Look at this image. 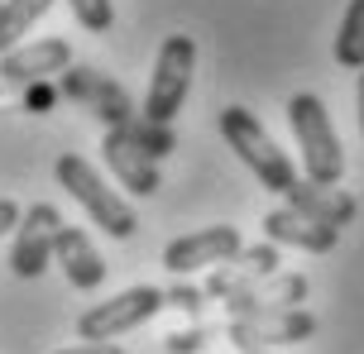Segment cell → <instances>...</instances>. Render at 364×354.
I'll list each match as a JSON object with an SVG mask.
<instances>
[{
	"label": "cell",
	"mask_w": 364,
	"mask_h": 354,
	"mask_svg": "<svg viewBox=\"0 0 364 354\" xmlns=\"http://www.w3.org/2000/svg\"><path fill=\"white\" fill-rule=\"evenodd\" d=\"M288 125H292V134H297L307 182L336 187L341 177H346V153H341V139H336V125H331L321 96H311V92L292 96L288 101Z\"/></svg>",
	"instance_id": "6da1fadb"
},
{
	"label": "cell",
	"mask_w": 364,
	"mask_h": 354,
	"mask_svg": "<svg viewBox=\"0 0 364 354\" xmlns=\"http://www.w3.org/2000/svg\"><path fill=\"white\" fill-rule=\"evenodd\" d=\"M58 187L73 197L82 211L91 216V225H101L110 240H129L134 230H139V221H134V211H129V201L115 192V187H106V177L91 168L82 153H63L58 158Z\"/></svg>",
	"instance_id": "7a4b0ae2"
},
{
	"label": "cell",
	"mask_w": 364,
	"mask_h": 354,
	"mask_svg": "<svg viewBox=\"0 0 364 354\" xmlns=\"http://www.w3.org/2000/svg\"><path fill=\"white\" fill-rule=\"evenodd\" d=\"M220 134H225V144L240 153V163L255 172L269 192L288 197V187L297 182V168H292L288 153L273 144V134L259 125L255 111H245V106H225V111H220Z\"/></svg>",
	"instance_id": "3957f363"
},
{
	"label": "cell",
	"mask_w": 364,
	"mask_h": 354,
	"mask_svg": "<svg viewBox=\"0 0 364 354\" xmlns=\"http://www.w3.org/2000/svg\"><path fill=\"white\" fill-rule=\"evenodd\" d=\"M192 72H197V43H192V34H168L159 57H154V77H149V96H144V120L173 125V115L182 111V101L192 92Z\"/></svg>",
	"instance_id": "277c9868"
},
{
	"label": "cell",
	"mask_w": 364,
	"mask_h": 354,
	"mask_svg": "<svg viewBox=\"0 0 364 354\" xmlns=\"http://www.w3.org/2000/svg\"><path fill=\"white\" fill-rule=\"evenodd\" d=\"M164 287H125V292H115L110 302H96L87 306L82 316H77V336L87 340V345H115V336H125L134 326H144L164 311Z\"/></svg>",
	"instance_id": "5b68a950"
},
{
	"label": "cell",
	"mask_w": 364,
	"mask_h": 354,
	"mask_svg": "<svg viewBox=\"0 0 364 354\" xmlns=\"http://www.w3.org/2000/svg\"><path fill=\"white\" fill-rule=\"evenodd\" d=\"M225 336L240 354H259V350H278V345H302L316 336V316L302 306L288 311H255V316H230Z\"/></svg>",
	"instance_id": "8992f818"
},
{
	"label": "cell",
	"mask_w": 364,
	"mask_h": 354,
	"mask_svg": "<svg viewBox=\"0 0 364 354\" xmlns=\"http://www.w3.org/2000/svg\"><path fill=\"white\" fill-rule=\"evenodd\" d=\"M58 92L73 96L77 106H87L106 130H129V120L139 115V106L129 101V92L120 87V82H110L106 72H96V67H68L63 72V82H58Z\"/></svg>",
	"instance_id": "52a82bcc"
},
{
	"label": "cell",
	"mask_w": 364,
	"mask_h": 354,
	"mask_svg": "<svg viewBox=\"0 0 364 354\" xmlns=\"http://www.w3.org/2000/svg\"><path fill=\"white\" fill-rule=\"evenodd\" d=\"M63 216H58V206L48 201H34L15 225V249H10V268H15V278H38L48 263H53V240L58 230H63Z\"/></svg>",
	"instance_id": "ba28073f"
},
{
	"label": "cell",
	"mask_w": 364,
	"mask_h": 354,
	"mask_svg": "<svg viewBox=\"0 0 364 354\" xmlns=\"http://www.w3.org/2000/svg\"><path fill=\"white\" fill-rule=\"evenodd\" d=\"M240 249H245V240H240L235 225H206V230L178 235V240L168 244L164 249V268L178 273V278H187V273H197V268H216V263L235 259Z\"/></svg>",
	"instance_id": "9c48e42d"
},
{
	"label": "cell",
	"mask_w": 364,
	"mask_h": 354,
	"mask_svg": "<svg viewBox=\"0 0 364 354\" xmlns=\"http://www.w3.org/2000/svg\"><path fill=\"white\" fill-rule=\"evenodd\" d=\"M273 273H283V254H278V244H250V249H240L235 259H225L211 268V278H206V302H225L230 292H240V287H250V282L259 278H273Z\"/></svg>",
	"instance_id": "30bf717a"
},
{
	"label": "cell",
	"mask_w": 364,
	"mask_h": 354,
	"mask_svg": "<svg viewBox=\"0 0 364 354\" xmlns=\"http://www.w3.org/2000/svg\"><path fill=\"white\" fill-rule=\"evenodd\" d=\"M73 67V43L68 38H38V43H19L0 57V82L10 87H29V82H48Z\"/></svg>",
	"instance_id": "8fae6325"
},
{
	"label": "cell",
	"mask_w": 364,
	"mask_h": 354,
	"mask_svg": "<svg viewBox=\"0 0 364 354\" xmlns=\"http://www.w3.org/2000/svg\"><path fill=\"white\" fill-rule=\"evenodd\" d=\"M311 292V282L302 273H273V278H259L250 287H240L225 297V311L230 316H255V311H288V306H302Z\"/></svg>",
	"instance_id": "7c38bea8"
},
{
	"label": "cell",
	"mask_w": 364,
	"mask_h": 354,
	"mask_svg": "<svg viewBox=\"0 0 364 354\" xmlns=\"http://www.w3.org/2000/svg\"><path fill=\"white\" fill-rule=\"evenodd\" d=\"M264 240L278 244V249L331 254V249H336V240H341V230L307 221V216H302V211H292V206H278V211H269V216H264Z\"/></svg>",
	"instance_id": "4fadbf2b"
},
{
	"label": "cell",
	"mask_w": 364,
	"mask_h": 354,
	"mask_svg": "<svg viewBox=\"0 0 364 354\" xmlns=\"http://www.w3.org/2000/svg\"><path fill=\"white\" fill-rule=\"evenodd\" d=\"M101 158H106V168L115 172V182L129 187V197H154V192L164 187L159 163H154L149 153L134 149L120 130H106V139H101Z\"/></svg>",
	"instance_id": "5bb4252c"
},
{
	"label": "cell",
	"mask_w": 364,
	"mask_h": 354,
	"mask_svg": "<svg viewBox=\"0 0 364 354\" xmlns=\"http://www.w3.org/2000/svg\"><path fill=\"white\" fill-rule=\"evenodd\" d=\"M288 206L302 211V216L316 221V225H331V230H346V225L360 216V206H355L350 192H341V187H316V182H307V177H297V182L288 187Z\"/></svg>",
	"instance_id": "9a60e30c"
},
{
	"label": "cell",
	"mask_w": 364,
	"mask_h": 354,
	"mask_svg": "<svg viewBox=\"0 0 364 354\" xmlns=\"http://www.w3.org/2000/svg\"><path fill=\"white\" fill-rule=\"evenodd\" d=\"M53 259L63 263V278L73 282L77 292H91V287H101V282H106V259L91 249L87 230H77V225H63V230H58Z\"/></svg>",
	"instance_id": "2e32d148"
},
{
	"label": "cell",
	"mask_w": 364,
	"mask_h": 354,
	"mask_svg": "<svg viewBox=\"0 0 364 354\" xmlns=\"http://www.w3.org/2000/svg\"><path fill=\"white\" fill-rule=\"evenodd\" d=\"M53 10V0H0V57L19 48L24 34Z\"/></svg>",
	"instance_id": "e0dca14e"
},
{
	"label": "cell",
	"mask_w": 364,
	"mask_h": 354,
	"mask_svg": "<svg viewBox=\"0 0 364 354\" xmlns=\"http://www.w3.org/2000/svg\"><path fill=\"white\" fill-rule=\"evenodd\" d=\"M336 62L350 72H364V0H350L341 34H336Z\"/></svg>",
	"instance_id": "ac0fdd59"
},
{
	"label": "cell",
	"mask_w": 364,
	"mask_h": 354,
	"mask_svg": "<svg viewBox=\"0 0 364 354\" xmlns=\"http://www.w3.org/2000/svg\"><path fill=\"white\" fill-rule=\"evenodd\" d=\"M120 134H125V139H129L139 153H149L154 163L178 149V134H173V125H154V120H144V111L134 115V120H129V130H120Z\"/></svg>",
	"instance_id": "d6986e66"
},
{
	"label": "cell",
	"mask_w": 364,
	"mask_h": 354,
	"mask_svg": "<svg viewBox=\"0 0 364 354\" xmlns=\"http://www.w3.org/2000/svg\"><path fill=\"white\" fill-rule=\"evenodd\" d=\"M73 5V15L82 29H91V34H106L110 24H115V5L110 0H68Z\"/></svg>",
	"instance_id": "ffe728a7"
},
{
	"label": "cell",
	"mask_w": 364,
	"mask_h": 354,
	"mask_svg": "<svg viewBox=\"0 0 364 354\" xmlns=\"http://www.w3.org/2000/svg\"><path fill=\"white\" fill-rule=\"evenodd\" d=\"M164 302L173 306V311H187V316H201V306H206V292L201 287H192V282H173L164 292Z\"/></svg>",
	"instance_id": "44dd1931"
},
{
	"label": "cell",
	"mask_w": 364,
	"mask_h": 354,
	"mask_svg": "<svg viewBox=\"0 0 364 354\" xmlns=\"http://www.w3.org/2000/svg\"><path fill=\"white\" fill-rule=\"evenodd\" d=\"M168 354H201L206 345H211V326H192V331H178V336L164 340Z\"/></svg>",
	"instance_id": "7402d4cb"
},
{
	"label": "cell",
	"mask_w": 364,
	"mask_h": 354,
	"mask_svg": "<svg viewBox=\"0 0 364 354\" xmlns=\"http://www.w3.org/2000/svg\"><path fill=\"white\" fill-rule=\"evenodd\" d=\"M53 101H58V92L48 87V82H29V92H24V111L43 115V111H53Z\"/></svg>",
	"instance_id": "603a6c76"
},
{
	"label": "cell",
	"mask_w": 364,
	"mask_h": 354,
	"mask_svg": "<svg viewBox=\"0 0 364 354\" xmlns=\"http://www.w3.org/2000/svg\"><path fill=\"white\" fill-rule=\"evenodd\" d=\"M19 216H24V211H19L10 197H0V235H10V230L19 225Z\"/></svg>",
	"instance_id": "cb8c5ba5"
},
{
	"label": "cell",
	"mask_w": 364,
	"mask_h": 354,
	"mask_svg": "<svg viewBox=\"0 0 364 354\" xmlns=\"http://www.w3.org/2000/svg\"><path fill=\"white\" fill-rule=\"evenodd\" d=\"M53 354H125V350H120V345H87V340H82L73 350H53Z\"/></svg>",
	"instance_id": "d4e9b609"
},
{
	"label": "cell",
	"mask_w": 364,
	"mask_h": 354,
	"mask_svg": "<svg viewBox=\"0 0 364 354\" xmlns=\"http://www.w3.org/2000/svg\"><path fill=\"white\" fill-rule=\"evenodd\" d=\"M360 130H364V72H360Z\"/></svg>",
	"instance_id": "484cf974"
},
{
	"label": "cell",
	"mask_w": 364,
	"mask_h": 354,
	"mask_svg": "<svg viewBox=\"0 0 364 354\" xmlns=\"http://www.w3.org/2000/svg\"><path fill=\"white\" fill-rule=\"evenodd\" d=\"M259 354H269V350H259Z\"/></svg>",
	"instance_id": "4316f807"
}]
</instances>
